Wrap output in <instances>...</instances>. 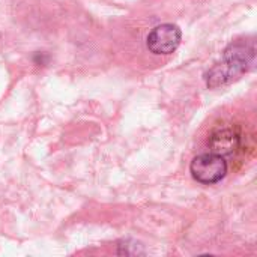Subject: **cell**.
Instances as JSON below:
<instances>
[{"label":"cell","mask_w":257,"mask_h":257,"mask_svg":"<svg viewBox=\"0 0 257 257\" xmlns=\"http://www.w3.org/2000/svg\"><path fill=\"white\" fill-rule=\"evenodd\" d=\"M251 60L253 48L247 50V47L244 45H232L229 50H226L224 60L215 68H212L208 74V84L211 87H217L220 84L230 81L232 78L245 72Z\"/></svg>","instance_id":"cell-1"},{"label":"cell","mask_w":257,"mask_h":257,"mask_svg":"<svg viewBox=\"0 0 257 257\" xmlns=\"http://www.w3.org/2000/svg\"><path fill=\"white\" fill-rule=\"evenodd\" d=\"M190 172L197 182L203 185H212L220 182L226 176L227 163L224 157L218 154H203L191 161Z\"/></svg>","instance_id":"cell-2"},{"label":"cell","mask_w":257,"mask_h":257,"mask_svg":"<svg viewBox=\"0 0 257 257\" xmlns=\"http://www.w3.org/2000/svg\"><path fill=\"white\" fill-rule=\"evenodd\" d=\"M182 33L175 24H161L157 26L148 35V48L154 54H170L181 44Z\"/></svg>","instance_id":"cell-3"},{"label":"cell","mask_w":257,"mask_h":257,"mask_svg":"<svg viewBox=\"0 0 257 257\" xmlns=\"http://www.w3.org/2000/svg\"><path fill=\"white\" fill-rule=\"evenodd\" d=\"M239 146V137L232 128L218 130L211 139V148L214 154L218 155H229Z\"/></svg>","instance_id":"cell-4"}]
</instances>
